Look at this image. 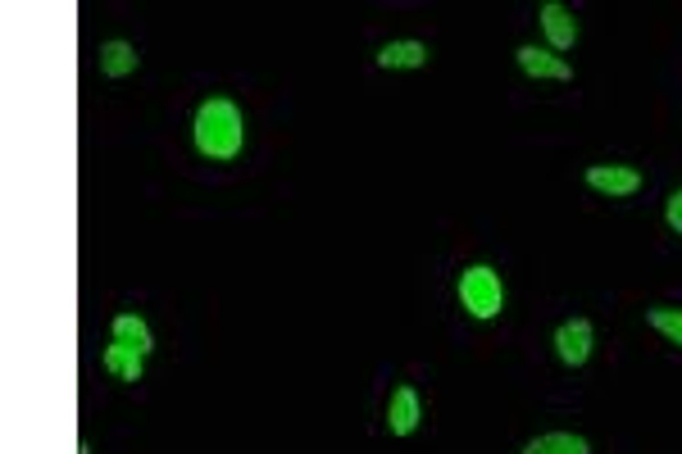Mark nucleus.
Segmentation results:
<instances>
[{
	"mask_svg": "<svg viewBox=\"0 0 682 454\" xmlns=\"http://www.w3.org/2000/svg\"><path fill=\"white\" fill-rule=\"evenodd\" d=\"M587 187L601 196H632L641 187V173L624 168V164H596V168H587Z\"/></svg>",
	"mask_w": 682,
	"mask_h": 454,
	"instance_id": "20e7f679",
	"label": "nucleus"
},
{
	"mask_svg": "<svg viewBox=\"0 0 682 454\" xmlns=\"http://www.w3.org/2000/svg\"><path fill=\"white\" fill-rule=\"evenodd\" d=\"M191 136H196V151L205 159H237L246 146V119L242 110L228 100V96H215V100H205L200 110H196V123H191Z\"/></svg>",
	"mask_w": 682,
	"mask_h": 454,
	"instance_id": "f257e3e1",
	"label": "nucleus"
},
{
	"mask_svg": "<svg viewBox=\"0 0 682 454\" xmlns=\"http://www.w3.org/2000/svg\"><path fill=\"white\" fill-rule=\"evenodd\" d=\"M100 364H106V373L110 377H119V381H142V373H146V355H136V351H128V345H106V355H100Z\"/></svg>",
	"mask_w": 682,
	"mask_h": 454,
	"instance_id": "6e6552de",
	"label": "nucleus"
},
{
	"mask_svg": "<svg viewBox=\"0 0 682 454\" xmlns=\"http://www.w3.org/2000/svg\"><path fill=\"white\" fill-rule=\"evenodd\" d=\"M524 454H592V445L583 436H573V432H546V436L528 441Z\"/></svg>",
	"mask_w": 682,
	"mask_h": 454,
	"instance_id": "f8f14e48",
	"label": "nucleus"
},
{
	"mask_svg": "<svg viewBox=\"0 0 682 454\" xmlns=\"http://www.w3.org/2000/svg\"><path fill=\"white\" fill-rule=\"evenodd\" d=\"M136 64H142V55H136L132 42H106L100 46V74L106 78H128V74H136Z\"/></svg>",
	"mask_w": 682,
	"mask_h": 454,
	"instance_id": "1a4fd4ad",
	"label": "nucleus"
},
{
	"mask_svg": "<svg viewBox=\"0 0 682 454\" xmlns=\"http://www.w3.org/2000/svg\"><path fill=\"white\" fill-rule=\"evenodd\" d=\"M424 64H428L424 42H387L378 51V68H424Z\"/></svg>",
	"mask_w": 682,
	"mask_h": 454,
	"instance_id": "9b49d317",
	"label": "nucleus"
},
{
	"mask_svg": "<svg viewBox=\"0 0 682 454\" xmlns=\"http://www.w3.org/2000/svg\"><path fill=\"white\" fill-rule=\"evenodd\" d=\"M387 428H392V436H409L419 428V391L415 387H400L396 396H392V405H387Z\"/></svg>",
	"mask_w": 682,
	"mask_h": 454,
	"instance_id": "39448f33",
	"label": "nucleus"
},
{
	"mask_svg": "<svg viewBox=\"0 0 682 454\" xmlns=\"http://www.w3.org/2000/svg\"><path fill=\"white\" fill-rule=\"evenodd\" d=\"M541 27H546V42H551L556 51H569L578 42V19L564 10V5H541Z\"/></svg>",
	"mask_w": 682,
	"mask_h": 454,
	"instance_id": "423d86ee",
	"label": "nucleus"
},
{
	"mask_svg": "<svg viewBox=\"0 0 682 454\" xmlns=\"http://www.w3.org/2000/svg\"><path fill=\"white\" fill-rule=\"evenodd\" d=\"M556 355H560V364H569V368H583L587 355H592V323H587V319L560 323V332H556Z\"/></svg>",
	"mask_w": 682,
	"mask_h": 454,
	"instance_id": "7ed1b4c3",
	"label": "nucleus"
},
{
	"mask_svg": "<svg viewBox=\"0 0 682 454\" xmlns=\"http://www.w3.org/2000/svg\"><path fill=\"white\" fill-rule=\"evenodd\" d=\"M114 341L128 345V351H136V355L155 351V336H151L146 319H136V313H119V319H114Z\"/></svg>",
	"mask_w": 682,
	"mask_h": 454,
	"instance_id": "9d476101",
	"label": "nucleus"
},
{
	"mask_svg": "<svg viewBox=\"0 0 682 454\" xmlns=\"http://www.w3.org/2000/svg\"><path fill=\"white\" fill-rule=\"evenodd\" d=\"M460 304L473 313V319H496L505 309V287H501V273L487 264H473L460 277Z\"/></svg>",
	"mask_w": 682,
	"mask_h": 454,
	"instance_id": "f03ea898",
	"label": "nucleus"
},
{
	"mask_svg": "<svg viewBox=\"0 0 682 454\" xmlns=\"http://www.w3.org/2000/svg\"><path fill=\"white\" fill-rule=\"evenodd\" d=\"M646 323H651L660 336H669L673 345H682V309H651Z\"/></svg>",
	"mask_w": 682,
	"mask_h": 454,
	"instance_id": "ddd939ff",
	"label": "nucleus"
},
{
	"mask_svg": "<svg viewBox=\"0 0 682 454\" xmlns=\"http://www.w3.org/2000/svg\"><path fill=\"white\" fill-rule=\"evenodd\" d=\"M519 68L528 78H551V82H569V64L556 59L551 51H537V46H519Z\"/></svg>",
	"mask_w": 682,
	"mask_h": 454,
	"instance_id": "0eeeda50",
	"label": "nucleus"
},
{
	"mask_svg": "<svg viewBox=\"0 0 682 454\" xmlns=\"http://www.w3.org/2000/svg\"><path fill=\"white\" fill-rule=\"evenodd\" d=\"M669 228H673V232H682V187L669 196Z\"/></svg>",
	"mask_w": 682,
	"mask_h": 454,
	"instance_id": "4468645a",
	"label": "nucleus"
}]
</instances>
